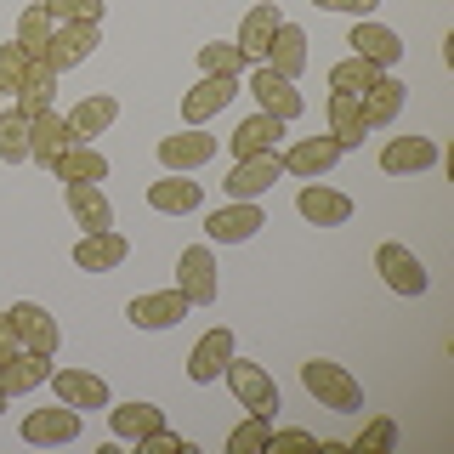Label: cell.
<instances>
[{"label": "cell", "instance_id": "cell-1", "mask_svg": "<svg viewBox=\"0 0 454 454\" xmlns=\"http://www.w3.org/2000/svg\"><path fill=\"white\" fill-rule=\"evenodd\" d=\"M301 387L318 397V409H330V415H364V387L330 358H307L301 364Z\"/></svg>", "mask_w": 454, "mask_h": 454}, {"label": "cell", "instance_id": "cell-2", "mask_svg": "<svg viewBox=\"0 0 454 454\" xmlns=\"http://www.w3.org/2000/svg\"><path fill=\"white\" fill-rule=\"evenodd\" d=\"M262 227H267V210L255 205V199H227L222 210H210V216H205L210 245H245V239H255Z\"/></svg>", "mask_w": 454, "mask_h": 454}, {"label": "cell", "instance_id": "cell-3", "mask_svg": "<svg viewBox=\"0 0 454 454\" xmlns=\"http://www.w3.org/2000/svg\"><path fill=\"white\" fill-rule=\"evenodd\" d=\"M227 387H233V397L250 409V415H267L273 420L278 415V387H273V375H267L262 364H245V358H227Z\"/></svg>", "mask_w": 454, "mask_h": 454}, {"label": "cell", "instance_id": "cell-4", "mask_svg": "<svg viewBox=\"0 0 454 454\" xmlns=\"http://www.w3.org/2000/svg\"><path fill=\"white\" fill-rule=\"evenodd\" d=\"M176 290L188 295V307H210V301H216V250H210V245H188V250H182Z\"/></svg>", "mask_w": 454, "mask_h": 454}, {"label": "cell", "instance_id": "cell-5", "mask_svg": "<svg viewBox=\"0 0 454 454\" xmlns=\"http://www.w3.org/2000/svg\"><path fill=\"white\" fill-rule=\"evenodd\" d=\"M6 318H12V330H18V347L23 352H40V358H51L57 352V340H63V330H57V318L40 301H18V307H6Z\"/></svg>", "mask_w": 454, "mask_h": 454}, {"label": "cell", "instance_id": "cell-6", "mask_svg": "<svg viewBox=\"0 0 454 454\" xmlns=\"http://www.w3.org/2000/svg\"><path fill=\"white\" fill-rule=\"evenodd\" d=\"M250 91H255V103H262V114H273V120H301V91H295V80H284V74H273L267 63H255L250 68Z\"/></svg>", "mask_w": 454, "mask_h": 454}, {"label": "cell", "instance_id": "cell-7", "mask_svg": "<svg viewBox=\"0 0 454 454\" xmlns=\"http://www.w3.org/2000/svg\"><path fill=\"white\" fill-rule=\"evenodd\" d=\"M284 176V160H278V148L273 153H250V160H239L233 170H227V199H262L273 182Z\"/></svg>", "mask_w": 454, "mask_h": 454}, {"label": "cell", "instance_id": "cell-8", "mask_svg": "<svg viewBox=\"0 0 454 454\" xmlns=\"http://www.w3.org/2000/svg\"><path fill=\"white\" fill-rule=\"evenodd\" d=\"M233 97H239V74H199L193 91H182V120L205 125L210 114H222Z\"/></svg>", "mask_w": 454, "mask_h": 454}, {"label": "cell", "instance_id": "cell-9", "mask_svg": "<svg viewBox=\"0 0 454 454\" xmlns=\"http://www.w3.org/2000/svg\"><path fill=\"white\" fill-rule=\"evenodd\" d=\"M23 443L35 449H63V443H80V409H35L23 420Z\"/></svg>", "mask_w": 454, "mask_h": 454}, {"label": "cell", "instance_id": "cell-10", "mask_svg": "<svg viewBox=\"0 0 454 454\" xmlns=\"http://www.w3.org/2000/svg\"><path fill=\"white\" fill-rule=\"evenodd\" d=\"M340 153H347V148H340L335 137H301L290 153H278V160H284V170H290V176L318 182V176H330V170L340 165Z\"/></svg>", "mask_w": 454, "mask_h": 454}, {"label": "cell", "instance_id": "cell-11", "mask_svg": "<svg viewBox=\"0 0 454 454\" xmlns=\"http://www.w3.org/2000/svg\"><path fill=\"white\" fill-rule=\"evenodd\" d=\"M227 358H233V330H227V324H216V330H205V335L193 340V352H188V380H199V387L222 380Z\"/></svg>", "mask_w": 454, "mask_h": 454}, {"label": "cell", "instance_id": "cell-12", "mask_svg": "<svg viewBox=\"0 0 454 454\" xmlns=\"http://www.w3.org/2000/svg\"><path fill=\"white\" fill-rule=\"evenodd\" d=\"M51 392H57V403H68V409H108L114 403L108 380L91 375V369H57V375H51Z\"/></svg>", "mask_w": 454, "mask_h": 454}, {"label": "cell", "instance_id": "cell-13", "mask_svg": "<svg viewBox=\"0 0 454 454\" xmlns=\"http://www.w3.org/2000/svg\"><path fill=\"white\" fill-rule=\"evenodd\" d=\"M188 295L182 290H153V295H137L131 307H125V318L137 324V330H170V324H182L188 318Z\"/></svg>", "mask_w": 454, "mask_h": 454}, {"label": "cell", "instance_id": "cell-14", "mask_svg": "<svg viewBox=\"0 0 454 454\" xmlns=\"http://www.w3.org/2000/svg\"><path fill=\"white\" fill-rule=\"evenodd\" d=\"M210 160H216V137H205L199 125H188V131H176V137L160 142V165L165 170H182V176L199 170V165H210Z\"/></svg>", "mask_w": 454, "mask_h": 454}, {"label": "cell", "instance_id": "cell-15", "mask_svg": "<svg viewBox=\"0 0 454 454\" xmlns=\"http://www.w3.org/2000/svg\"><path fill=\"white\" fill-rule=\"evenodd\" d=\"M97 46H103V35H97V23H57V35H51V46H46V63L63 74V68H74L85 63Z\"/></svg>", "mask_w": 454, "mask_h": 454}, {"label": "cell", "instance_id": "cell-16", "mask_svg": "<svg viewBox=\"0 0 454 454\" xmlns=\"http://www.w3.org/2000/svg\"><path fill=\"white\" fill-rule=\"evenodd\" d=\"M125 255H131V239L114 233V227H103V233H85L74 245V267H80V273H114Z\"/></svg>", "mask_w": 454, "mask_h": 454}, {"label": "cell", "instance_id": "cell-17", "mask_svg": "<svg viewBox=\"0 0 454 454\" xmlns=\"http://www.w3.org/2000/svg\"><path fill=\"white\" fill-rule=\"evenodd\" d=\"M352 57H364V63H375V68H397L403 63V40L392 35L387 23H369V18H358V28H352Z\"/></svg>", "mask_w": 454, "mask_h": 454}, {"label": "cell", "instance_id": "cell-18", "mask_svg": "<svg viewBox=\"0 0 454 454\" xmlns=\"http://www.w3.org/2000/svg\"><path fill=\"white\" fill-rule=\"evenodd\" d=\"M375 273L387 278V290H397V295H426V267L403 245H380L375 250Z\"/></svg>", "mask_w": 454, "mask_h": 454}, {"label": "cell", "instance_id": "cell-19", "mask_svg": "<svg viewBox=\"0 0 454 454\" xmlns=\"http://www.w3.org/2000/svg\"><path fill=\"white\" fill-rule=\"evenodd\" d=\"M437 165V142L432 137H392L380 148V170L387 176H415V170H432Z\"/></svg>", "mask_w": 454, "mask_h": 454}, {"label": "cell", "instance_id": "cell-20", "mask_svg": "<svg viewBox=\"0 0 454 454\" xmlns=\"http://www.w3.org/2000/svg\"><path fill=\"white\" fill-rule=\"evenodd\" d=\"M295 210H301V222H312V227H340V222H352V199L335 193V188H318V182H307V188L295 193Z\"/></svg>", "mask_w": 454, "mask_h": 454}, {"label": "cell", "instance_id": "cell-21", "mask_svg": "<svg viewBox=\"0 0 454 454\" xmlns=\"http://www.w3.org/2000/svg\"><path fill=\"white\" fill-rule=\"evenodd\" d=\"M199 199H205V193H199V182H188L182 170H165L160 182H148V205L160 210V216H193Z\"/></svg>", "mask_w": 454, "mask_h": 454}, {"label": "cell", "instance_id": "cell-22", "mask_svg": "<svg viewBox=\"0 0 454 454\" xmlns=\"http://www.w3.org/2000/svg\"><path fill=\"white\" fill-rule=\"evenodd\" d=\"M68 142H74V131H68L63 114H51V108H46V114H35V120H28V160H35V165H46V170H51V160L68 148Z\"/></svg>", "mask_w": 454, "mask_h": 454}, {"label": "cell", "instance_id": "cell-23", "mask_svg": "<svg viewBox=\"0 0 454 454\" xmlns=\"http://www.w3.org/2000/svg\"><path fill=\"white\" fill-rule=\"evenodd\" d=\"M108 426H114V437H120V443H142V437L148 432H160L165 426V409L160 403H108Z\"/></svg>", "mask_w": 454, "mask_h": 454}, {"label": "cell", "instance_id": "cell-24", "mask_svg": "<svg viewBox=\"0 0 454 454\" xmlns=\"http://www.w3.org/2000/svg\"><path fill=\"white\" fill-rule=\"evenodd\" d=\"M114 120H120V97L91 91V97L74 103V114H68V131H74V142H91V137H103Z\"/></svg>", "mask_w": 454, "mask_h": 454}, {"label": "cell", "instance_id": "cell-25", "mask_svg": "<svg viewBox=\"0 0 454 454\" xmlns=\"http://www.w3.org/2000/svg\"><path fill=\"white\" fill-rule=\"evenodd\" d=\"M273 74H284V80H295L307 68V35L295 23H278L273 28V40H267V57H262Z\"/></svg>", "mask_w": 454, "mask_h": 454}, {"label": "cell", "instance_id": "cell-26", "mask_svg": "<svg viewBox=\"0 0 454 454\" xmlns=\"http://www.w3.org/2000/svg\"><path fill=\"white\" fill-rule=\"evenodd\" d=\"M284 137V120H273V114H250V120L233 125V137H227V148L239 153V160H250V153H273Z\"/></svg>", "mask_w": 454, "mask_h": 454}, {"label": "cell", "instance_id": "cell-27", "mask_svg": "<svg viewBox=\"0 0 454 454\" xmlns=\"http://www.w3.org/2000/svg\"><path fill=\"white\" fill-rule=\"evenodd\" d=\"M63 188H68V210H74V222L85 227V233L114 227V205H108V193L97 188V182H63Z\"/></svg>", "mask_w": 454, "mask_h": 454}, {"label": "cell", "instance_id": "cell-28", "mask_svg": "<svg viewBox=\"0 0 454 454\" xmlns=\"http://www.w3.org/2000/svg\"><path fill=\"white\" fill-rule=\"evenodd\" d=\"M51 176L57 182H103L108 176V160L91 148V142H68V148L51 160Z\"/></svg>", "mask_w": 454, "mask_h": 454}, {"label": "cell", "instance_id": "cell-29", "mask_svg": "<svg viewBox=\"0 0 454 454\" xmlns=\"http://www.w3.org/2000/svg\"><path fill=\"white\" fill-rule=\"evenodd\" d=\"M403 97H409V85L403 80H392V74H380L369 91L358 97V108H364V120H369V131L375 125H392L397 114H403Z\"/></svg>", "mask_w": 454, "mask_h": 454}, {"label": "cell", "instance_id": "cell-30", "mask_svg": "<svg viewBox=\"0 0 454 454\" xmlns=\"http://www.w3.org/2000/svg\"><path fill=\"white\" fill-rule=\"evenodd\" d=\"M284 23V12L273 6V0H262V6L245 12V23H239V51L250 57V63H262L267 57V40H273V28Z\"/></svg>", "mask_w": 454, "mask_h": 454}, {"label": "cell", "instance_id": "cell-31", "mask_svg": "<svg viewBox=\"0 0 454 454\" xmlns=\"http://www.w3.org/2000/svg\"><path fill=\"white\" fill-rule=\"evenodd\" d=\"M51 97H57V68L46 63V57H35V63H28V80H23V91L12 97V108L35 120V114H46V108H51Z\"/></svg>", "mask_w": 454, "mask_h": 454}, {"label": "cell", "instance_id": "cell-32", "mask_svg": "<svg viewBox=\"0 0 454 454\" xmlns=\"http://www.w3.org/2000/svg\"><path fill=\"white\" fill-rule=\"evenodd\" d=\"M330 137L340 142V148H364V137H369V120H364L358 97H347V91H330Z\"/></svg>", "mask_w": 454, "mask_h": 454}, {"label": "cell", "instance_id": "cell-33", "mask_svg": "<svg viewBox=\"0 0 454 454\" xmlns=\"http://www.w3.org/2000/svg\"><path fill=\"white\" fill-rule=\"evenodd\" d=\"M51 380V358H40V352H18L12 364H0V387H6V397H23L35 387H46Z\"/></svg>", "mask_w": 454, "mask_h": 454}, {"label": "cell", "instance_id": "cell-34", "mask_svg": "<svg viewBox=\"0 0 454 454\" xmlns=\"http://www.w3.org/2000/svg\"><path fill=\"white\" fill-rule=\"evenodd\" d=\"M51 35H57V23H51L46 0H28V6L18 12V46H23L28 57H46V46H51Z\"/></svg>", "mask_w": 454, "mask_h": 454}, {"label": "cell", "instance_id": "cell-35", "mask_svg": "<svg viewBox=\"0 0 454 454\" xmlns=\"http://www.w3.org/2000/svg\"><path fill=\"white\" fill-rule=\"evenodd\" d=\"M28 160V114L0 108V165H23Z\"/></svg>", "mask_w": 454, "mask_h": 454}, {"label": "cell", "instance_id": "cell-36", "mask_svg": "<svg viewBox=\"0 0 454 454\" xmlns=\"http://www.w3.org/2000/svg\"><path fill=\"white\" fill-rule=\"evenodd\" d=\"M250 57L239 51V40H210L199 46V74H245Z\"/></svg>", "mask_w": 454, "mask_h": 454}, {"label": "cell", "instance_id": "cell-37", "mask_svg": "<svg viewBox=\"0 0 454 454\" xmlns=\"http://www.w3.org/2000/svg\"><path fill=\"white\" fill-rule=\"evenodd\" d=\"M387 68H375V63H364V57H347V63H335L330 68V91H347V97H364L369 85H375Z\"/></svg>", "mask_w": 454, "mask_h": 454}, {"label": "cell", "instance_id": "cell-38", "mask_svg": "<svg viewBox=\"0 0 454 454\" xmlns=\"http://www.w3.org/2000/svg\"><path fill=\"white\" fill-rule=\"evenodd\" d=\"M227 449H233V454L273 449V420H267V415H250L245 426H233V432H227Z\"/></svg>", "mask_w": 454, "mask_h": 454}, {"label": "cell", "instance_id": "cell-39", "mask_svg": "<svg viewBox=\"0 0 454 454\" xmlns=\"http://www.w3.org/2000/svg\"><path fill=\"white\" fill-rule=\"evenodd\" d=\"M352 449H358V454H387V449H397V420L392 415L364 420V432L352 437Z\"/></svg>", "mask_w": 454, "mask_h": 454}, {"label": "cell", "instance_id": "cell-40", "mask_svg": "<svg viewBox=\"0 0 454 454\" xmlns=\"http://www.w3.org/2000/svg\"><path fill=\"white\" fill-rule=\"evenodd\" d=\"M28 63H35V57H28L18 40H12V46H0V91H6V97H18V91H23Z\"/></svg>", "mask_w": 454, "mask_h": 454}, {"label": "cell", "instance_id": "cell-41", "mask_svg": "<svg viewBox=\"0 0 454 454\" xmlns=\"http://www.w3.org/2000/svg\"><path fill=\"white\" fill-rule=\"evenodd\" d=\"M51 23H103V0H46Z\"/></svg>", "mask_w": 454, "mask_h": 454}, {"label": "cell", "instance_id": "cell-42", "mask_svg": "<svg viewBox=\"0 0 454 454\" xmlns=\"http://www.w3.org/2000/svg\"><path fill=\"white\" fill-rule=\"evenodd\" d=\"M137 449H142V454H193V443H188V437H176L170 426H160V432H148Z\"/></svg>", "mask_w": 454, "mask_h": 454}, {"label": "cell", "instance_id": "cell-43", "mask_svg": "<svg viewBox=\"0 0 454 454\" xmlns=\"http://www.w3.org/2000/svg\"><path fill=\"white\" fill-rule=\"evenodd\" d=\"M18 330H12V318H6V312H0V364H12V358H18Z\"/></svg>", "mask_w": 454, "mask_h": 454}, {"label": "cell", "instance_id": "cell-44", "mask_svg": "<svg viewBox=\"0 0 454 454\" xmlns=\"http://www.w3.org/2000/svg\"><path fill=\"white\" fill-rule=\"evenodd\" d=\"M312 6H324V12H358V18H369L380 0H312Z\"/></svg>", "mask_w": 454, "mask_h": 454}, {"label": "cell", "instance_id": "cell-45", "mask_svg": "<svg viewBox=\"0 0 454 454\" xmlns=\"http://www.w3.org/2000/svg\"><path fill=\"white\" fill-rule=\"evenodd\" d=\"M273 443H284V449H312L318 437H312V432H301V426H290V432H273Z\"/></svg>", "mask_w": 454, "mask_h": 454}, {"label": "cell", "instance_id": "cell-46", "mask_svg": "<svg viewBox=\"0 0 454 454\" xmlns=\"http://www.w3.org/2000/svg\"><path fill=\"white\" fill-rule=\"evenodd\" d=\"M0 415H6V387H0Z\"/></svg>", "mask_w": 454, "mask_h": 454}, {"label": "cell", "instance_id": "cell-47", "mask_svg": "<svg viewBox=\"0 0 454 454\" xmlns=\"http://www.w3.org/2000/svg\"><path fill=\"white\" fill-rule=\"evenodd\" d=\"M0 97H6V91H0Z\"/></svg>", "mask_w": 454, "mask_h": 454}]
</instances>
